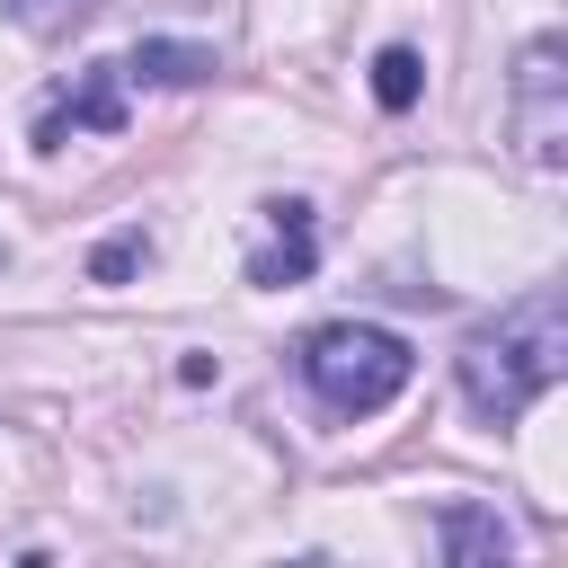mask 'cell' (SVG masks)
<instances>
[{"mask_svg": "<svg viewBox=\"0 0 568 568\" xmlns=\"http://www.w3.org/2000/svg\"><path fill=\"white\" fill-rule=\"evenodd\" d=\"M453 373H462V399H470L488 426H515V417H524L532 399H550L559 373H568V293H559V284L515 293L497 320H479V328L462 337Z\"/></svg>", "mask_w": 568, "mask_h": 568, "instance_id": "obj_1", "label": "cell"}, {"mask_svg": "<svg viewBox=\"0 0 568 568\" xmlns=\"http://www.w3.org/2000/svg\"><path fill=\"white\" fill-rule=\"evenodd\" d=\"M293 364H302V382H311V399L328 417H373V408H390L408 390L417 346L399 328H373V320H328V328L302 337Z\"/></svg>", "mask_w": 568, "mask_h": 568, "instance_id": "obj_2", "label": "cell"}, {"mask_svg": "<svg viewBox=\"0 0 568 568\" xmlns=\"http://www.w3.org/2000/svg\"><path fill=\"white\" fill-rule=\"evenodd\" d=\"M506 124H515V151H524L532 169H559V160H568V44H559V36H532V44L515 53Z\"/></svg>", "mask_w": 568, "mask_h": 568, "instance_id": "obj_3", "label": "cell"}, {"mask_svg": "<svg viewBox=\"0 0 568 568\" xmlns=\"http://www.w3.org/2000/svg\"><path fill=\"white\" fill-rule=\"evenodd\" d=\"M71 124H89V133H115V124H124L115 62H89V71H80V89L44 106V124H36V151H62V133H71Z\"/></svg>", "mask_w": 568, "mask_h": 568, "instance_id": "obj_4", "label": "cell"}, {"mask_svg": "<svg viewBox=\"0 0 568 568\" xmlns=\"http://www.w3.org/2000/svg\"><path fill=\"white\" fill-rule=\"evenodd\" d=\"M311 257H320V248H311V204H293V195L266 204V248L248 257V284H302Z\"/></svg>", "mask_w": 568, "mask_h": 568, "instance_id": "obj_5", "label": "cell"}, {"mask_svg": "<svg viewBox=\"0 0 568 568\" xmlns=\"http://www.w3.org/2000/svg\"><path fill=\"white\" fill-rule=\"evenodd\" d=\"M435 550L453 568H479V559H515V524L488 515V506H444L435 515Z\"/></svg>", "mask_w": 568, "mask_h": 568, "instance_id": "obj_6", "label": "cell"}, {"mask_svg": "<svg viewBox=\"0 0 568 568\" xmlns=\"http://www.w3.org/2000/svg\"><path fill=\"white\" fill-rule=\"evenodd\" d=\"M115 71H124V80H151V89H195V80H213V44H186V36H142Z\"/></svg>", "mask_w": 568, "mask_h": 568, "instance_id": "obj_7", "label": "cell"}, {"mask_svg": "<svg viewBox=\"0 0 568 568\" xmlns=\"http://www.w3.org/2000/svg\"><path fill=\"white\" fill-rule=\"evenodd\" d=\"M417 89H426V62H417L408 44H382V53H373V98H382L390 115H408Z\"/></svg>", "mask_w": 568, "mask_h": 568, "instance_id": "obj_8", "label": "cell"}, {"mask_svg": "<svg viewBox=\"0 0 568 568\" xmlns=\"http://www.w3.org/2000/svg\"><path fill=\"white\" fill-rule=\"evenodd\" d=\"M89 9H98V0H9V18H18L27 36H44V44H62Z\"/></svg>", "mask_w": 568, "mask_h": 568, "instance_id": "obj_9", "label": "cell"}, {"mask_svg": "<svg viewBox=\"0 0 568 568\" xmlns=\"http://www.w3.org/2000/svg\"><path fill=\"white\" fill-rule=\"evenodd\" d=\"M142 257H151V240H142V231H115V240H98V257H89V284H124Z\"/></svg>", "mask_w": 568, "mask_h": 568, "instance_id": "obj_10", "label": "cell"}]
</instances>
